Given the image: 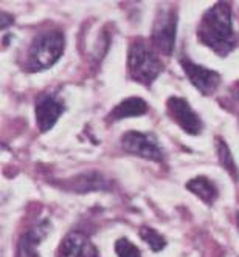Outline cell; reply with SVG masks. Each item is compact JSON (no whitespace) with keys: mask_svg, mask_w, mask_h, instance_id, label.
Returning a JSON list of instances; mask_svg holds the SVG:
<instances>
[{"mask_svg":"<svg viewBox=\"0 0 239 257\" xmlns=\"http://www.w3.org/2000/svg\"><path fill=\"white\" fill-rule=\"evenodd\" d=\"M197 39L202 45L213 50L217 56H228L237 45L231 4L217 2L205 11L197 27Z\"/></svg>","mask_w":239,"mask_h":257,"instance_id":"obj_1","label":"cell"},{"mask_svg":"<svg viewBox=\"0 0 239 257\" xmlns=\"http://www.w3.org/2000/svg\"><path fill=\"white\" fill-rule=\"evenodd\" d=\"M65 48V38L61 30L41 31L33 38L22 67L27 71H42L48 70L56 64Z\"/></svg>","mask_w":239,"mask_h":257,"instance_id":"obj_2","label":"cell"},{"mask_svg":"<svg viewBox=\"0 0 239 257\" xmlns=\"http://www.w3.org/2000/svg\"><path fill=\"white\" fill-rule=\"evenodd\" d=\"M165 65L157 51L143 38L131 41L127 48V76L132 81L149 87L163 71Z\"/></svg>","mask_w":239,"mask_h":257,"instance_id":"obj_3","label":"cell"},{"mask_svg":"<svg viewBox=\"0 0 239 257\" xmlns=\"http://www.w3.org/2000/svg\"><path fill=\"white\" fill-rule=\"evenodd\" d=\"M177 10L171 7L162 8L155 16L151 31V45L163 56H171L174 51L177 38Z\"/></svg>","mask_w":239,"mask_h":257,"instance_id":"obj_4","label":"cell"},{"mask_svg":"<svg viewBox=\"0 0 239 257\" xmlns=\"http://www.w3.org/2000/svg\"><path fill=\"white\" fill-rule=\"evenodd\" d=\"M121 148L131 155L160 163L165 158L158 138L151 132L129 131L121 137Z\"/></svg>","mask_w":239,"mask_h":257,"instance_id":"obj_5","label":"cell"},{"mask_svg":"<svg viewBox=\"0 0 239 257\" xmlns=\"http://www.w3.org/2000/svg\"><path fill=\"white\" fill-rule=\"evenodd\" d=\"M167 113L168 116L188 135H199L204 128L200 116L194 112L193 107L185 98L180 96H171L167 101Z\"/></svg>","mask_w":239,"mask_h":257,"instance_id":"obj_6","label":"cell"},{"mask_svg":"<svg viewBox=\"0 0 239 257\" xmlns=\"http://www.w3.org/2000/svg\"><path fill=\"white\" fill-rule=\"evenodd\" d=\"M180 65L190 82L200 91L204 96H210L219 88L222 76L216 70L191 62L188 58H180Z\"/></svg>","mask_w":239,"mask_h":257,"instance_id":"obj_7","label":"cell"},{"mask_svg":"<svg viewBox=\"0 0 239 257\" xmlns=\"http://www.w3.org/2000/svg\"><path fill=\"white\" fill-rule=\"evenodd\" d=\"M64 112H65V105L56 95L42 93L36 99V105H34L36 124H38L39 131L42 134L51 131Z\"/></svg>","mask_w":239,"mask_h":257,"instance_id":"obj_8","label":"cell"},{"mask_svg":"<svg viewBox=\"0 0 239 257\" xmlns=\"http://www.w3.org/2000/svg\"><path fill=\"white\" fill-rule=\"evenodd\" d=\"M56 257H100V252L84 232L70 231L61 240Z\"/></svg>","mask_w":239,"mask_h":257,"instance_id":"obj_9","label":"cell"},{"mask_svg":"<svg viewBox=\"0 0 239 257\" xmlns=\"http://www.w3.org/2000/svg\"><path fill=\"white\" fill-rule=\"evenodd\" d=\"M148 110H149V105L144 99H141L138 96L126 98L110 110V113L106 116V121L107 122H117V121H121L126 118L143 116V115L148 113Z\"/></svg>","mask_w":239,"mask_h":257,"instance_id":"obj_10","label":"cell"},{"mask_svg":"<svg viewBox=\"0 0 239 257\" xmlns=\"http://www.w3.org/2000/svg\"><path fill=\"white\" fill-rule=\"evenodd\" d=\"M48 220L33 226L28 232H25L19 243V254L21 257H36V248L41 243L42 238L48 234Z\"/></svg>","mask_w":239,"mask_h":257,"instance_id":"obj_11","label":"cell"},{"mask_svg":"<svg viewBox=\"0 0 239 257\" xmlns=\"http://www.w3.org/2000/svg\"><path fill=\"white\" fill-rule=\"evenodd\" d=\"M187 189L190 192H193L196 197H199L204 203L207 205H213L214 200L217 198L219 195V191L217 188L214 186V183L207 178V177H196V178H191L188 183H187Z\"/></svg>","mask_w":239,"mask_h":257,"instance_id":"obj_12","label":"cell"},{"mask_svg":"<svg viewBox=\"0 0 239 257\" xmlns=\"http://www.w3.org/2000/svg\"><path fill=\"white\" fill-rule=\"evenodd\" d=\"M214 141H216L214 146H216V154H217V160L220 163V166H222L234 180H237V166L231 157V152L228 149L227 143L219 137H216Z\"/></svg>","mask_w":239,"mask_h":257,"instance_id":"obj_13","label":"cell"},{"mask_svg":"<svg viewBox=\"0 0 239 257\" xmlns=\"http://www.w3.org/2000/svg\"><path fill=\"white\" fill-rule=\"evenodd\" d=\"M81 180H73V189L76 192H89V191H98V189H106L107 185L104 183V178L97 174V172H92V174H83L79 175Z\"/></svg>","mask_w":239,"mask_h":257,"instance_id":"obj_14","label":"cell"},{"mask_svg":"<svg viewBox=\"0 0 239 257\" xmlns=\"http://www.w3.org/2000/svg\"><path fill=\"white\" fill-rule=\"evenodd\" d=\"M140 237H141V240H144L146 243L149 245V248L154 252H160L165 246H167V240H165V237L151 226H141L140 228Z\"/></svg>","mask_w":239,"mask_h":257,"instance_id":"obj_15","label":"cell"},{"mask_svg":"<svg viewBox=\"0 0 239 257\" xmlns=\"http://www.w3.org/2000/svg\"><path fill=\"white\" fill-rule=\"evenodd\" d=\"M115 252L118 257H141L140 249L126 237H121L115 242Z\"/></svg>","mask_w":239,"mask_h":257,"instance_id":"obj_16","label":"cell"},{"mask_svg":"<svg viewBox=\"0 0 239 257\" xmlns=\"http://www.w3.org/2000/svg\"><path fill=\"white\" fill-rule=\"evenodd\" d=\"M230 91H231V95H233V96H234V98L239 101V81H237V82H236V84H234V85L230 88Z\"/></svg>","mask_w":239,"mask_h":257,"instance_id":"obj_17","label":"cell"},{"mask_svg":"<svg viewBox=\"0 0 239 257\" xmlns=\"http://www.w3.org/2000/svg\"><path fill=\"white\" fill-rule=\"evenodd\" d=\"M237 228H239V212H237Z\"/></svg>","mask_w":239,"mask_h":257,"instance_id":"obj_18","label":"cell"}]
</instances>
